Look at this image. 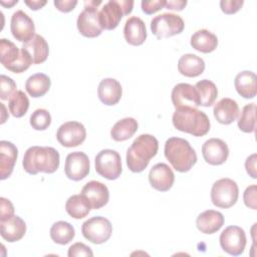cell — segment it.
<instances>
[{"label": "cell", "instance_id": "30bf717a", "mask_svg": "<svg viewBox=\"0 0 257 257\" xmlns=\"http://www.w3.org/2000/svg\"><path fill=\"white\" fill-rule=\"evenodd\" d=\"M94 164L95 172L107 180H116L122 172L120 156L114 150L100 151L95 157Z\"/></svg>", "mask_w": 257, "mask_h": 257}, {"label": "cell", "instance_id": "ffe728a7", "mask_svg": "<svg viewBox=\"0 0 257 257\" xmlns=\"http://www.w3.org/2000/svg\"><path fill=\"white\" fill-rule=\"evenodd\" d=\"M147 28L145 22L138 16L130 17L123 27L125 41L134 46L142 45L147 39Z\"/></svg>", "mask_w": 257, "mask_h": 257}, {"label": "cell", "instance_id": "4316f807", "mask_svg": "<svg viewBox=\"0 0 257 257\" xmlns=\"http://www.w3.org/2000/svg\"><path fill=\"white\" fill-rule=\"evenodd\" d=\"M237 92L244 98H253L257 94L256 74L249 70L239 72L234 80Z\"/></svg>", "mask_w": 257, "mask_h": 257}, {"label": "cell", "instance_id": "4fadbf2b", "mask_svg": "<svg viewBox=\"0 0 257 257\" xmlns=\"http://www.w3.org/2000/svg\"><path fill=\"white\" fill-rule=\"evenodd\" d=\"M86 138V131L82 123L74 120L62 123L56 133L58 143L65 148H74L81 145Z\"/></svg>", "mask_w": 257, "mask_h": 257}, {"label": "cell", "instance_id": "836d02e7", "mask_svg": "<svg viewBox=\"0 0 257 257\" xmlns=\"http://www.w3.org/2000/svg\"><path fill=\"white\" fill-rule=\"evenodd\" d=\"M195 88L199 94L200 105L209 107L214 104L218 96V89L213 81L209 79H202L195 84Z\"/></svg>", "mask_w": 257, "mask_h": 257}, {"label": "cell", "instance_id": "cb8c5ba5", "mask_svg": "<svg viewBox=\"0 0 257 257\" xmlns=\"http://www.w3.org/2000/svg\"><path fill=\"white\" fill-rule=\"evenodd\" d=\"M26 233V224L19 216H13L6 221H0V234L4 240L13 243L23 238Z\"/></svg>", "mask_w": 257, "mask_h": 257}, {"label": "cell", "instance_id": "7bdbcfd3", "mask_svg": "<svg viewBox=\"0 0 257 257\" xmlns=\"http://www.w3.org/2000/svg\"><path fill=\"white\" fill-rule=\"evenodd\" d=\"M243 200L246 207L251 208L253 210L257 209L256 206V185H251L246 188L243 194Z\"/></svg>", "mask_w": 257, "mask_h": 257}, {"label": "cell", "instance_id": "ac0fdd59", "mask_svg": "<svg viewBox=\"0 0 257 257\" xmlns=\"http://www.w3.org/2000/svg\"><path fill=\"white\" fill-rule=\"evenodd\" d=\"M151 186L160 192L169 191L175 182V175L172 169L165 163L156 164L149 173Z\"/></svg>", "mask_w": 257, "mask_h": 257}, {"label": "cell", "instance_id": "bcb514c9", "mask_svg": "<svg viewBox=\"0 0 257 257\" xmlns=\"http://www.w3.org/2000/svg\"><path fill=\"white\" fill-rule=\"evenodd\" d=\"M187 5L186 0H169L166 2V8L170 10H183Z\"/></svg>", "mask_w": 257, "mask_h": 257}, {"label": "cell", "instance_id": "1f68e13d", "mask_svg": "<svg viewBox=\"0 0 257 257\" xmlns=\"http://www.w3.org/2000/svg\"><path fill=\"white\" fill-rule=\"evenodd\" d=\"M65 210L70 217L74 219H82L89 214L91 206L81 194L72 195L66 201Z\"/></svg>", "mask_w": 257, "mask_h": 257}, {"label": "cell", "instance_id": "ab89813d", "mask_svg": "<svg viewBox=\"0 0 257 257\" xmlns=\"http://www.w3.org/2000/svg\"><path fill=\"white\" fill-rule=\"evenodd\" d=\"M165 0H152V1H142V10L144 13L150 15L158 12L166 6Z\"/></svg>", "mask_w": 257, "mask_h": 257}, {"label": "cell", "instance_id": "7a4b0ae2", "mask_svg": "<svg viewBox=\"0 0 257 257\" xmlns=\"http://www.w3.org/2000/svg\"><path fill=\"white\" fill-rule=\"evenodd\" d=\"M159 150L158 140L149 134L139 136L126 151V165L133 173L143 172Z\"/></svg>", "mask_w": 257, "mask_h": 257}, {"label": "cell", "instance_id": "f1b7e54d", "mask_svg": "<svg viewBox=\"0 0 257 257\" xmlns=\"http://www.w3.org/2000/svg\"><path fill=\"white\" fill-rule=\"evenodd\" d=\"M190 43L194 49L202 53H210L217 48L218 38L207 29H200L191 36Z\"/></svg>", "mask_w": 257, "mask_h": 257}, {"label": "cell", "instance_id": "d6a6232c", "mask_svg": "<svg viewBox=\"0 0 257 257\" xmlns=\"http://www.w3.org/2000/svg\"><path fill=\"white\" fill-rule=\"evenodd\" d=\"M75 230L73 226L65 221L55 222L50 228V238L53 242L60 245H66L73 240Z\"/></svg>", "mask_w": 257, "mask_h": 257}, {"label": "cell", "instance_id": "6da1fadb", "mask_svg": "<svg viewBox=\"0 0 257 257\" xmlns=\"http://www.w3.org/2000/svg\"><path fill=\"white\" fill-rule=\"evenodd\" d=\"M59 153L51 147L33 146L26 150L22 166L26 173L36 175L38 173L52 174L59 167Z\"/></svg>", "mask_w": 257, "mask_h": 257}, {"label": "cell", "instance_id": "9c48e42d", "mask_svg": "<svg viewBox=\"0 0 257 257\" xmlns=\"http://www.w3.org/2000/svg\"><path fill=\"white\" fill-rule=\"evenodd\" d=\"M185 28L184 20L174 13H163L155 16L151 21V30L159 38H169L180 34Z\"/></svg>", "mask_w": 257, "mask_h": 257}, {"label": "cell", "instance_id": "3957f363", "mask_svg": "<svg viewBox=\"0 0 257 257\" xmlns=\"http://www.w3.org/2000/svg\"><path fill=\"white\" fill-rule=\"evenodd\" d=\"M174 126L183 133L194 137H203L210 131V119L207 114L194 107L177 108L173 113Z\"/></svg>", "mask_w": 257, "mask_h": 257}, {"label": "cell", "instance_id": "5bb4252c", "mask_svg": "<svg viewBox=\"0 0 257 257\" xmlns=\"http://www.w3.org/2000/svg\"><path fill=\"white\" fill-rule=\"evenodd\" d=\"M10 30L13 37L23 43L30 41L35 36L34 22L22 10H17L12 14Z\"/></svg>", "mask_w": 257, "mask_h": 257}, {"label": "cell", "instance_id": "8992f818", "mask_svg": "<svg viewBox=\"0 0 257 257\" xmlns=\"http://www.w3.org/2000/svg\"><path fill=\"white\" fill-rule=\"evenodd\" d=\"M132 0H109L98 11L99 23L102 29L112 30L117 27L122 16L133 11Z\"/></svg>", "mask_w": 257, "mask_h": 257}, {"label": "cell", "instance_id": "f6af8a7d", "mask_svg": "<svg viewBox=\"0 0 257 257\" xmlns=\"http://www.w3.org/2000/svg\"><path fill=\"white\" fill-rule=\"evenodd\" d=\"M256 158H257V155L256 154H252L245 161L246 172L248 173V175L252 179H256L257 178V174H256Z\"/></svg>", "mask_w": 257, "mask_h": 257}, {"label": "cell", "instance_id": "2e32d148", "mask_svg": "<svg viewBox=\"0 0 257 257\" xmlns=\"http://www.w3.org/2000/svg\"><path fill=\"white\" fill-rule=\"evenodd\" d=\"M202 155L206 163L212 166L224 164L229 156L227 144L221 139H209L202 146Z\"/></svg>", "mask_w": 257, "mask_h": 257}, {"label": "cell", "instance_id": "5b68a950", "mask_svg": "<svg viewBox=\"0 0 257 257\" xmlns=\"http://www.w3.org/2000/svg\"><path fill=\"white\" fill-rule=\"evenodd\" d=\"M0 61L5 68L14 73L24 72L33 63L23 48H18L12 41L5 38L0 39Z\"/></svg>", "mask_w": 257, "mask_h": 257}, {"label": "cell", "instance_id": "8d00e7d4", "mask_svg": "<svg viewBox=\"0 0 257 257\" xmlns=\"http://www.w3.org/2000/svg\"><path fill=\"white\" fill-rule=\"evenodd\" d=\"M51 123V115L44 108L35 109L30 115V124L36 131H44Z\"/></svg>", "mask_w": 257, "mask_h": 257}, {"label": "cell", "instance_id": "7dc6e473", "mask_svg": "<svg viewBox=\"0 0 257 257\" xmlns=\"http://www.w3.org/2000/svg\"><path fill=\"white\" fill-rule=\"evenodd\" d=\"M24 3L31 9V10H38L41 9L47 2L46 1H40V0H25Z\"/></svg>", "mask_w": 257, "mask_h": 257}, {"label": "cell", "instance_id": "d6986e66", "mask_svg": "<svg viewBox=\"0 0 257 257\" xmlns=\"http://www.w3.org/2000/svg\"><path fill=\"white\" fill-rule=\"evenodd\" d=\"M90 204L91 209H100L104 207L109 199L107 187L98 181H90L81 189L80 193Z\"/></svg>", "mask_w": 257, "mask_h": 257}, {"label": "cell", "instance_id": "44dd1931", "mask_svg": "<svg viewBox=\"0 0 257 257\" xmlns=\"http://www.w3.org/2000/svg\"><path fill=\"white\" fill-rule=\"evenodd\" d=\"M18 157V150L11 142H0V179L9 178L13 172Z\"/></svg>", "mask_w": 257, "mask_h": 257}, {"label": "cell", "instance_id": "52a82bcc", "mask_svg": "<svg viewBox=\"0 0 257 257\" xmlns=\"http://www.w3.org/2000/svg\"><path fill=\"white\" fill-rule=\"evenodd\" d=\"M101 1L89 0L84 2V9L79 13L76 26L81 35L88 38H93L101 34L103 30L99 23L97 6Z\"/></svg>", "mask_w": 257, "mask_h": 257}, {"label": "cell", "instance_id": "603a6c76", "mask_svg": "<svg viewBox=\"0 0 257 257\" xmlns=\"http://www.w3.org/2000/svg\"><path fill=\"white\" fill-rule=\"evenodd\" d=\"M213 113L218 122L230 124L239 116L240 109L238 103L229 97L220 99L214 106Z\"/></svg>", "mask_w": 257, "mask_h": 257}, {"label": "cell", "instance_id": "b9f144b4", "mask_svg": "<svg viewBox=\"0 0 257 257\" xmlns=\"http://www.w3.org/2000/svg\"><path fill=\"white\" fill-rule=\"evenodd\" d=\"M0 221H6L14 216V207L10 200L1 197L0 198Z\"/></svg>", "mask_w": 257, "mask_h": 257}, {"label": "cell", "instance_id": "f546056e", "mask_svg": "<svg viewBox=\"0 0 257 257\" xmlns=\"http://www.w3.org/2000/svg\"><path fill=\"white\" fill-rule=\"evenodd\" d=\"M51 80L48 75L38 72L29 76L25 83V89L32 97L43 96L49 90Z\"/></svg>", "mask_w": 257, "mask_h": 257}, {"label": "cell", "instance_id": "c3c4849f", "mask_svg": "<svg viewBox=\"0 0 257 257\" xmlns=\"http://www.w3.org/2000/svg\"><path fill=\"white\" fill-rule=\"evenodd\" d=\"M0 3H1V5H3L4 7H11V6H13L14 4H17L18 3V1L17 0H13V1H9V2H5V1H3V0H1L0 1Z\"/></svg>", "mask_w": 257, "mask_h": 257}, {"label": "cell", "instance_id": "277c9868", "mask_svg": "<svg viewBox=\"0 0 257 257\" xmlns=\"http://www.w3.org/2000/svg\"><path fill=\"white\" fill-rule=\"evenodd\" d=\"M165 157L172 167L181 173L189 172L197 163V154L190 143L182 138L172 137L165 143Z\"/></svg>", "mask_w": 257, "mask_h": 257}, {"label": "cell", "instance_id": "d4e9b609", "mask_svg": "<svg viewBox=\"0 0 257 257\" xmlns=\"http://www.w3.org/2000/svg\"><path fill=\"white\" fill-rule=\"evenodd\" d=\"M224 225V216L215 210H207L199 214L196 219L198 230L204 234H214Z\"/></svg>", "mask_w": 257, "mask_h": 257}, {"label": "cell", "instance_id": "7c38bea8", "mask_svg": "<svg viewBox=\"0 0 257 257\" xmlns=\"http://www.w3.org/2000/svg\"><path fill=\"white\" fill-rule=\"evenodd\" d=\"M220 246L226 253L239 256L243 254L246 247L245 231L239 226H228L220 235Z\"/></svg>", "mask_w": 257, "mask_h": 257}, {"label": "cell", "instance_id": "484cf974", "mask_svg": "<svg viewBox=\"0 0 257 257\" xmlns=\"http://www.w3.org/2000/svg\"><path fill=\"white\" fill-rule=\"evenodd\" d=\"M179 72L187 77H197L205 70V61L200 56L187 53L180 57L178 61Z\"/></svg>", "mask_w": 257, "mask_h": 257}, {"label": "cell", "instance_id": "f35d334b", "mask_svg": "<svg viewBox=\"0 0 257 257\" xmlns=\"http://www.w3.org/2000/svg\"><path fill=\"white\" fill-rule=\"evenodd\" d=\"M68 257H79V256H87V257H92L93 252L92 250L86 246L83 243L77 242L72 244L67 251Z\"/></svg>", "mask_w": 257, "mask_h": 257}, {"label": "cell", "instance_id": "d590c367", "mask_svg": "<svg viewBox=\"0 0 257 257\" xmlns=\"http://www.w3.org/2000/svg\"><path fill=\"white\" fill-rule=\"evenodd\" d=\"M256 104L254 102L246 104L238 119V127L244 133H254L256 127Z\"/></svg>", "mask_w": 257, "mask_h": 257}, {"label": "cell", "instance_id": "4dcf8cb0", "mask_svg": "<svg viewBox=\"0 0 257 257\" xmlns=\"http://www.w3.org/2000/svg\"><path fill=\"white\" fill-rule=\"evenodd\" d=\"M138 131V121L134 117H124L116 121L110 130V137L115 142L131 139Z\"/></svg>", "mask_w": 257, "mask_h": 257}, {"label": "cell", "instance_id": "8fae6325", "mask_svg": "<svg viewBox=\"0 0 257 257\" xmlns=\"http://www.w3.org/2000/svg\"><path fill=\"white\" fill-rule=\"evenodd\" d=\"M83 237L93 244H102L106 242L112 233V226L108 219L95 216L91 217L81 226Z\"/></svg>", "mask_w": 257, "mask_h": 257}, {"label": "cell", "instance_id": "83f0119b", "mask_svg": "<svg viewBox=\"0 0 257 257\" xmlns=\"http://www.w3.org/2000/svg\"><path fill=\"white\" fill-rule=\"evenodd\" d=\"M31 57L34 64H39L44 62L49 54V46L44 37L39 34L35 36L28 42L23 43L22 47Z\"/></svg>", "mask_w": 257, "mask_h": 257}, {"label": "cell", "instance_id": "ee69618b", "mask_svg": "<svg viewBox=\"0 0 257 257\" xmlns=\"http://www.w3.org/2000/svg\"><path fill=\"white\" fill-rule=\"evenodd\" d=\"M53 4L59 11L67 13L75 8V6L77 5V1H75V0H55L53 2Z\"/></svg>", "mask_w": 257, "mask_h": 257}, {"label": "cell", "instance_id": "e0dca14e", "mask_svg": "<svg viewBox=\"0 0 257 257\" xmlns=\"http://www.w3.org/2000/svg\"><path fill=\"white\" fill-rule=\"evenodd\" d=\"M172 102L175 108H183V107H194L200 105L199 94L195 88V86L189 83H178L174 86L172 90Z\"/></svg>", "mask_w": 257, "mask_h": 257}, {"label": "cell", "instance_id": "7402d4cb", "mask_svg": "<svg viewBox=\"0 0 257 257\" xmlns=\"http://www.w3.org/2000/svg\"><path fill=\"white\" fill-rule=\"evenodd\" d=\"M99 100L105 105L116 104L122 95V88L120 83L114 78L102 79L97 88Z\"/></svg>", "mask_w": 257, "mask_h": 257}, {"label": "cell", "instance_id": "74e56055", "mask_svg": "<svg viewBox=\"0 0 257 257\" xmlns=\"http://www.w3.org/2000/svg\"><path fill=\"white\" fill-rule=\"evenodd\" d=\"M16 91V83L15 81L4 74L0 76V98L2 100H6L11 97V95Z\"/></svg>", "mask_w": 257, "mask_h": 257}, {"label": "cell", "instance_id": "60d3db41", "mask_svg": "<svg viewBox=\"0 0 257 257\" xmlns=\"http://www.w3.org/2000/svg\"><path fill=\"white\" fill-rule=\"evenodd\" d=\"M243 0H222L220 1L221 10L225 14H234L238 12L243 6Z\"/></svg>", "mask_w": 257, "mask_h": 257}, {"label": "cell", "instance_id": "ba28073f", "mask_svg": "<svg viewBox=\"0 0 257 257\" xmlns=\"http://www.w3.org/2000/svg\"><path fill=\"white\" fill-rule=\"evenodd\" d=\"M239 188L235 181L223 178L216 181L211 189V201L219 208L228 209L234 206L238 200Z\"/></svg>", "mask_w": 257, "mask_h": 257}, {"label": "cell", "instance_id": "e575fe53", "mask_svg": "<svg viewBox=\"0 0 257 257\" xmlns=\"http://www.w3.org/2000/svg\"><path fill=\"white\" fill-rule=\"evenodd\" d=\"M9 111L15 117H22L29 108V99L22 90H16L8 102Z\"/></svg>", "mask_w": 257, "mask_h": 257}, {"label": "cell", "instance_id": "9a60e30c", "mask_svg": "<svg viewBox=\"0 0 257 257\" xmlns=\"http://www.w3.org/2000/svg\"><path fill=\"white\" fill-rule=\"evenodd\" d=\"M89 159L83 152H72L66 156L64 173L69 180L80 181L89 174Z\"/></svg>", "mask_w": 257, "mask_h": 257}]
</instances>
